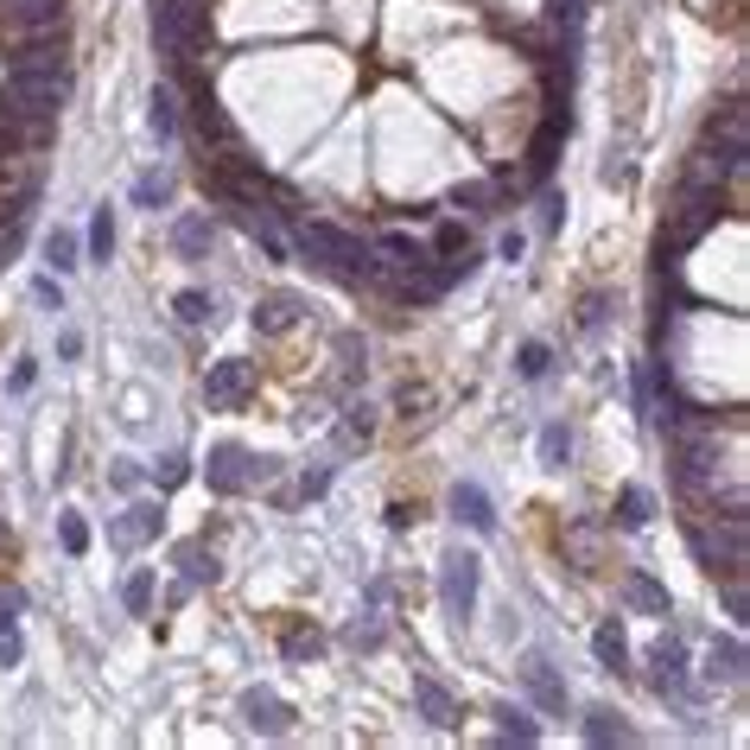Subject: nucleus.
<instances>
[{
  "label": "nucleus",
  "instance_id": "obj_39",
  "mask_svg": "<svg viewBox=\"0 0 750 750\" xmlns=\"http://www.w3.org/2000/svg\"><path fill=\"white\" fill-rule=\"evenodd\" d=\"M547 20H553L560 32H572L579 20H585V0H553V7H547Z\"/></svg>",
  "mask_w": 750,
  "mask_h": 750
},
{
  "label": "nucleus",
  "instance_id": "obj_14",
  "mask_svg": "<svg viewBox=\"0 0 750 750\" xmlns=\"http://www.w3.org/2000/svg\"><path fill=\"white\" fill-rule=\"evenodd\" d=\"M414 706H420V719L440 725V731H452V725H458V699L445 694L433 674H414Z\"/></svg>",
  "mask_w": 750,
  "mask_h": 750
},
{
  "label": "nucleus",
  "instance_id": "obj_44",
  "mask_svg": "<svg viewBox=\"0 0 750 750\" xmlns=\"http://www.w3.org/2000/svg\"><path fill=\"white\" fill-rule=\"evenodd\" d=\"M725 611L744 623V585H738V579H725Z\"/></svg>",
  "mask_w": 750,
  "mask_h": 750
},
{
  "label": "nucleus",
  "instance_id": "obj_8",
  "mask_svg": "<svg viewBox=\"0 0 750 750\" xmlns=\"http://www.w3.org/2000/svg\"><path fill=\"white\" fill-rule=\"evenodd\" d=\"M249 394H255V362H242V357L210 362V376H204V401H210V408H242Z\"/></svg>",
  "mask_w": 750,
  "mask_h": 750
},
{
  "label": "nucleus",
  "instance_id": "obj_25",
  "mask_svg": "<svg viewBox=\"0 0 750 750\" xmlns=\"http://www.w3.org/2000/svg\"><path fill=\"white\" fill-rule=\"evenodd\" d=\"M490 719H496V731H503V738H516V744H541V725L528 719L521 706H496Z\"/></svg>",
  "mask_w": 750,
  "mask_h": 750
},
{
  "label": "nucleus",
  "instance_id": "obj_31",
  "mask_svg": "<svg viewBox=\"0 0 750 750\" xmlns=\"http://www.w3.org/2000/svg\"><path fill=\"white\" fill-rule=\"evenodd\" d=\"M134 204L140 210L172 204V179H166V172H140V179H134Z\"/></svg>",
  "mask_w": 750,
  "mask_h": 750
},
{
  "label": "nucleus",
  "instance_id": "obj_29",
  "mask_svg": "<svg viewBox=\"0 0 750 750\" xmlns=\"http://www.w3.org/2000/svg\"><path fill=\"white\" fill-rule=\"evenodd\" d=\"M122 604H128V617H147V611H154V572H147V567L128 572V585H122Z\"/></svg>",
  "mask_w": 750,
  "mask_h": 750
},
{
  "label": "nucleus",
  "instance_id": "obj_35",
  "mask_svg": "<svg viewBox=\"0 0 750 750\" xmlns=\"http://www.w3.org/2000/svg\"><path fill=\"white\" fill-rule=\"evenodd\" d=\"M516 369H521V382H541L547 369H553V350H547V344H521Z\"/></svg>",
  "mask_w": 750,
  "mask_h": 750
},
{
  "label": "nucleus",
  "instance_id": "obj_47",
  "mask_svg": "<svg viewBox=\"0 0 750 750\" xmlns=\"http://www.w3.org/2000/svg\"><path fill=\"white\" fill-rule=\"evenodd\" d=\"M299 490H306V496H325V490H331V471H306V484H299Z\"/></svg>",
  "mask_w": 750,
  "mask_h": 750
},
{
  "label": "nucleus",
  "instance_id": "obj_32",
  "mask_svg": "<svg viewBox=\"0 0 750 750\" xmlns=\"http://www.w3.org/2000/svg\"><path fill=\"white\" fill-rule=\"evenodd\" d=\"M567 458H572V433L553 420V426L541 433V465H547V471H567Z\"/></svg>",
  "mask_w": 750,
  "mask_h": 750
},
{
  "label": "nucleus",
  "instance_id": "obj_15",
  "mask_svg": "<svg viewBox=\"0 0 750 750\" xmlns=\"http://www.w3.org/2000/svg\"><path fill=\"white\" fill-rule=\"evenodd\" d=\"M706 680H719V687H738V680H744V643H738V636H712V648H706Z\"/></svg>",
  "mask_w": 750,
  "mask_h": 750
},
{
  "label": "nucleus",
  "instance_id": "obj_11",
  "mask_svg": "<svg viewBox=\"0 0 750 750\" xmlns=\"http://www.w3.org/2000/svg\"><path fill=\"white\" fill-rule=\"evenodd\" d=\"M648 680H655V694H687V648H680V636H662V643L648 648Z\"/></svg>",
  "mask_w": 750,
  "mask_h": 750
},
{
  "label": "nucleus",
  "instance_id": "obj_30",
  "mask_svg": "<svg viewBox=\"0 0 750 750\" xmlns=\"http://www.w3.org/2000/svg\"><path fill=\"white\" fill-rule=\"evenodd\" d=\"M281 655H286V662H318V655H325V636H318V630H306V623H299V630H286Z\"/></svg>",
  "mask_w": 750,
  "mask_h": 750
},
{
  "label": "nucleus",
  "instance_id": "obj_19",
  "mask_svg": "<svg viewBox=\"0 0 750 750\" xmlns=\"http://www.w3.org/2000/svg\"><path fill=\"white\" fill-rule=\"evenodd\" d=\"M64 20V0H7V27L32 32V27H57Z\"/></svg>",
  "mask_w": 750,
  "mask_h": 750
},
{
  "label": "nucleus",
  "instance_id": "obj_21",
  "mask_svg": "<svg viewBox=\"0 0 750 750\" xmlns=\"http://www.w3.org/2000/svg\"><path fill=\"white\" fill-rule=\"evenodd\" d=\"M592 655H598L611 674H623V662H630V643H623V623H617V617H604V623L592 630Z\"/></svg>",
  "mask_w": 750,
  "mask_h": 750
},
{
  "label": "nucleus",
  "instance_id": "obj_40",
  "mask_svg": "<svg viewBox=\"0 0 750 750\" xmlns=\"http://www.w3.org/2000/svg\"><path fill=\"white\" fill-rule=\"evenodd\" d=\"M20 655H27L20 630H13V623H0V668H20Z\"/></svg>",
  "mask_w": 750,
  "mask_h": 750
},
{
  "label": "nucleus",
  "instance_id": "obj_26",
  "mask_svg": "<svg viewBox=\"0 0 750 750\" xmlns=\"http://www.w3.org/2000/svg\"><path fill=\"white\" fill-rule=\"evenodd\" d=\"M648 516H655V496H648L643 484H630V490L617 496V528H648Z\"/></svg>",
  "mask_w": 750,
  "mask_h": 750
},
{
  "label": "nucleus",
  "instance_id": "obj_16",
  "mask_svg": "<svg viewBox=\"0 0 750 750\" xmlns=\"http://www.w3.org/2000/svg\"><path fill=\"white\" fill-rule=\"evenodd\" d=\"M210 242H216V223H210L204 210H191V216H179V223H172V255L198 261V255H210Z\"/></svg>",
  "mask_w": 750,
  "mask_h": 750
},
{
  "label": "nucleus",
  "instance_id": "obj_45",
  "mask_svg": "<svg viewBox=\"0 0 750 750\" xmlns=\"http://www.w3.org/2000/svg\"><path fill=\"white\" fill-rule=\"evenodd\" d=\"M350 643H357V648H376V643H382V623H357V630H350Z\"/></svg>",
  "mask_w": 750,
  "mask_h": 750
},
{
  "label": "nucleus",
  "instance_id": "obj_17",
  "mask_svg": "<svg viewBox=\"0 0 750 750\" xmlns=\"http://www.w3.org/2000/svg\"><path fill=\"white\" fill-rule=\"evenodd\" d=\"M452 516L465 521V528H477V535H496V503L477 484H458L452 490Z\"/></svg>",
  "mask_w": 750,
  "mask_h": 750
},
{
  "label": "nucleus",
  "instance_id": "obj_38",
  "mask_svg": "<svg viewBox=\"0 0 750 750\" xmlns=\"http://www.w3.org/2000/svg\"><path fill=\"white\" fill-rule=\"evenodd\" d=\"M154 477H159V490H179L184 477H191V458H179V452H172V458H159V465H154Z\"/></svg>",
  "mask_w": 750,
  "mask_h": 750
},
{
  "label": "nucleus",
  "instance_id": "obj_2",
  "mask_svg": "<svg viewBox=\"0 0 750 750\" xmlns=\"http://www.w3.org/2000/svg\"><path fill=\"white\" fill-rule=\"evenodd\" d=\"M204 39H210V7L204 0H159L154 7V45L172 64H198V52H204Z\"/></svg>",
  "mask_w": 750,
  "mask_h": 750
},
{
  "label": "nucleus",
  "instance_id": "obj_13",
  "mask_svg": "<svg viewBox=\"0 0 750 750\" xmlns=\"http://www.w3.org/2000/svg\"><path fill=\"white\" fill-rule=\"evenodd\" d=\"M299 318H306V299H299V293H267V299L255 306V331L281 337V331H293Z\"/></svg>",
  "mask_w": 750,
  "mask_h": 750
},
{
  "label": "nucleus",
  "instance_id": "obj_20",
  "mask_svg": "<svg viewBox=\"0 0 750 750\" xmlns=\"http://www.w3.org/2000/svg\"><path fill=\"white\" fill-rule=\"evenodd\" d=\"M623 604L643 611V617H668V592H662L648 572H630V579H623Z\"/></svg>",
  "mask_w": 750,
  "mask_h": 750
},
{
  "label": "nucleus",
  "instance_id": "obj_9",
  "mask_svg": "<svg viewBox=\"0 0 750 750\" xmlns=\"http://www.w3.org/2000/svg\"><path fill=\"white\" fill-rule=\"evenodd\" d=\"M242 725L261 731V738H286V731H293V706H286L281 694H267V687H249V694H242Z\"/></svg>",
  "mask_w": 750,
  "mask_h": 750
},
{
  "label": "nucleus",
  "instance_id": "obj_46",
  "mask_svg": "<svg viewBox=\"0 0 750 750\" xmlns=\"http://www.w3.org/2000/svg\"><path fill=\"white\" fill-rule=\"evenodd\" d=\"M57 357H64V362L83 357V331H57Z\"/></svg>",
  "mask_w": 750,
  "mask_h": 750
},
{
  "label": "nucleus",
  "instance_id": "obj_37",
  "mask_svg": "<svg viewBox=\"0 0 750 750\" xmlns=\"http://www.w3.org/2000/svg\"><path fill=\"white\" fill-rule=\"evenodd\" d=\"M57 541H64V553H89V528H83V516H57Z\"/></svg>",
  "mask_w": 750,
  "mask_h": 750
},
{
  "label": "nucleus",
  "instance_id": "obj_36",
  "mask_svg": "<svg viewBox=\"0 0 750 750\" xmlns=\"http://www.w3.org/2000/svg\"><path fill=\"white\" fill-rule=\"evenodd\" d=\"M172 311H179L184 325H204V318H210V293H198V286H184L179 299H172Z\"/></svg>",
  "mask_w": 750,
  "mask_h": 750
},
{
  "label": "nucleus",
  "instance_id": "obj_48",
  "mask_svg": "<svg viewBox=\"0 0 750 750\" xmlns=\"http://www.w3.org/2000/svg\"><path fill=\"white\" fill-rule=\"evenodd\" d=\"M579 325H585V331H598V325H604V299H585V311H579Z\"/></svg>",
  "mask_w": 750,
  "mask_h": 750
},
{
  "label": "nucleus",
  "instance_id": "obj_24",
  "mask_svg": "<svg viewBox=\"0 0 750 750\" xmlns=\"http://www.w3.org/2000/svg\"><path fill=\"white\" fill-rule=\"evenodd\" d=\"M528 694L541 699L547 712H567V687H560V674L547 668V662H535V668H528Z\"/></svg>",
  "mask_w": 750,
  "mask_h": 750
},
{
  "label": "nucleus",
  "instance_id": "obj_33",
  "mask_svg": "<svg viewBox=\"0 0 750 750\" xmlns=\"http://www.w3.org/2000/svg\"><path fill=\"white\" fill-rule=\"evenodd\" d=\"M115 255V216H108V204L89 216V261H108Z\"/></svg>",
  "mask_w": 750,
  "mask_h": 750
},
{
  "label": "nucleus",
  "instance_id": "obj_50",
  "mask_svg": "<svg viewBox=\"0 0 750 750\" xmlns=\"http://www.w3.org/2000/svg\"><path fill=\"white\" fill-rule=\"evenodd\" d=\"M108 477H115V490H134V484H140V471H134V465H115Z\"/></svg>",
  "mask_w": 750,
  "mask_h": 750
},
{
  "label": "nucleus",
  "instance_id": "obj_43",
  "mask_svg": "<svg viewBox=\"0 0 750 750\" xmlns=\"http://www.w3.org/2000/svg\"><path fill=\"white\" fill-rule=\"evenodd\" d=\"M32 299H39V306H57V311H64V293H57V281H32Z\"/></svg>",
  "mask_w": 750,
  "mask_h": 750
},
{
  "label": "nucleus",
  "instance_id": "obj_12",
  "mask_svg": "<svg viewBox=\"0 0 750 750\" xmlns=\"http://www.w3.org/2000/svg\"><path fill=\"white\" fill-rule=\"evenodd\" d=\"M159 528H166L159 503H134L128 516L108 521V541H115V547H147V541H159Z\"/></svg>",
  "mask_w": 750,
  "mask_h": 750
},
{
  "label": "nucleus",
  "instance_id": "obj_49",
  "mask_svg": "<svg viewBox=\"0 0 750 750\" xmlns=\"http://www.w3.org/2000/svg\"><path fill=\"white\" fill-rule=\"evenodd\" d=\"M20 604H27L20 592H0V623H13V617H20Z\"/></svg>",
  "mask_w": 750,
  "mask_h": 750
},
{
  "label": "nucleus",
  "instance_id": "obj_4",
  "mask_svg": "<svg viewBox=\"0 0 750 750\" xmlns=\"http://www.w3.org/2000/svg\"><path fill=\"white\" fill-rule=\"evenodd\" d=\"M687 547L712 579H744V516L725 509V521H687Z\"/></svg>",
  "mask_w": 750,
  "mask_h": 750
},
{
  "label": "nucleus",
  "instance_id": "obj_42",
  "mask_svg": "<svg viewBox=\"0 0 750 750\" xmlns=\"http://www.w3.org/2000/svg\"><path fill=\"white\" fill-rule=\"evenodd\" d=\"M344 440H369V408H350V420H344Z\"/></svg>",
  "mask_w": 750,
  "mask_h": 750
},
{
  "label": "nucleus",
  "instance_id": "obj_18",
  "mask_svg": "<svg viewBox=\"0 0 750 750\" xmlns=\"http://www.w3.org/2000/svg\"><path fill=\"white\" fill-rule=\"evenodd\" d=\"M376 255H382V267H408V274H414V267H433V255L420 249L414 235H401V230L376 235Z\"/></svg>",
  "mask_w": 750,
  "mask_h": 750
},
{
  "label": "nucleus",
  "instance_id": "obj_34",
  "mask_svg": "<svg viewBox=\"0 0 750 750\" xmlns=\"http://www.w3.org/2000/svg\"><path fill=\"white\" fill-rule=\"evenodd\" d=\"M45 261H52L57 274H71V267H77V235H71V230H52V235H45Z\"/></svg>",
  "mask_w": 750,
  "mask_h": 750
},
{
  "label": "nucleus",
  "instance_id": "obj_1",
  "mask_svg": "<svg viewBox=\"0 0 750 750\" xmlns=\"http://www.w3.org/2000/svg\"><path fill=\"white\" fill-rule=\"evenodd\" d=\"M293 242H299V255H311L318 267H331V274H344V281H389V267H382V255H376V242L337 230V223H299Z\"/></svg>",
  "mask_w": 750,
  "mask_h": 750
},
{
  "label": "nucleus",
  "instance_id": "obj_5",
  "mask_svg": "<svg viewBox=\"0 0 750 750\" xmlns=\"http://www.w3.org/2000/svg\"><path fill=\"white\" fill-rule=\"evenodd\" d=\"M719 216H725V191H719V184H687V210L674 216V242H668V255H687V249H694V242H699L706 230H712Z\"/></svg>",
  "mask_w": 750,
  "mask_h": 750
},
{
  "label": "nucleus",
  "instance_id": "obj_22",
  "mask_svg": "<svg viewBox=\"0 0 750 750\" xmlns=\"http://www.w3.org/2000/svg\"><path fill=\"white\" fill-rule=\"evenodd\" d=\"M147 122H154L159 140L179 134V89H172V83H154V108H147Z\"/></svg>",
  "mask_w": 750,
  "mask_h": 750
},
{
  "label": "nucleus",
  "instance_id": "obj_3",
  "mask_svg": "<svg viewBox=\"0 0 750 750\" xmlns=\"http://www.w3.org/2000/svg\"><path fill=\"white\" fill-rule=\"evenodd\" d=\"M64 71H7L0 83V115H13V122H57V108H64Z\"/></svg>",
  "mask_w": 750,
  "mask_h": 750
},
{
  "label": "nucleus",
  "instance_id": "obj_28",
  "mask_svg": "<svg viewBox=\"0 0 750 750\" xmlns=\"http://www.w3.org/2000/svg\"><path fill=\"white\" fill-rule=\"evenodd\" d=\"M585 738H592V744H636V731H630L617 712H592V719H585Z\"/></svg>",
  "mask_w": 750,
  "mask_h": 750
},
{
  "label": "nucleus",
  "instance_id": "obj_27",
  "mask_svg": "<svg viewBox=\"0 0 750 750\" xmlns=\"http://www.w3.org/2000/svg\"><path fill=\"white\" fill-rule=\"evenodd\" d=\"M179 567H184V585H210L216 579V553H204V541H184Z\"/></svg>",
  "mask_w": 750,
  "mask_h": 750
},
{
  "label": "nucleus",
  "instance_id": "obj_7",
  "mask_svg": "<svg viewBox=\"0 0 750 750\" xmlns=\"http://www.w3.org/2000/svg\"><path fill=\"white\" fill-rule=\"evenodd\" d=\"M204 477H210V490H216V496H235V490H249L255 477H267V465H255V458H249V445L223 440V445H210Z\"/></svg>",
  "mask_w": 750,
  "mask_h": 750
},
{
  "label": "nucleus",
  "instance_id": "obj_41",
  "mask_svg": "<svg viewBox=\"0 0 750 750\" xmlns=\"http://www.w3.org/2000/svg\"><path fill=\"white\" fill-rule=\"evenodd\" d=\"M433 249H440V255H458V249H465V230H458V223H440Z\"/></svg>",
  "mask_w": 750,
  "mask_h": 750
},
{
  "label": "nucleus",
  "instance_id": "obj_23",
  "mask_svg": "<svg viewBox=\"0 0 750 750\" xmlns=\"http://www.w3.org/2000/svg\"><path fill=\"white\" fill-rule=\"evenodd\" d=\"M452 204L471 210V216H496V204H503V184H484V179H471L452 191Z\"/></svg>",
  "mask_w": 750,
  "mask_h": 750
},
{
  "label": "nucleus",
  "instance_id": "obj_10",
  "mask_svg": "<svg viewBox=\"0 0 750 750\" xmlns=\"http://www.w3.org/2000/svg\"><path fill=\"white\" fill-rule=\"evenodd\" d=\"M191 128H198V140H204V147H216V154H230V147H242V134H235V122L223 115V103H216L210 89H198V96H191Z\"/></svg>",
  "mask_w": 750,
  "mask_h": 750
},
{
  "label": "nucleus",
  "instance_id": "obj_6",
  "mask_svg": "<svg viewBox=\"0 0 750 750\" xmlns=\"http://www.w3.org/2000/svg\"><path fill=\"white\" fill-rule=\"evenodd\" d=\"M440 604L452 623H471V611H477V553H445L440 560Z\"/></svg>",
  "mask_w": 750,
  "mask_h": 750
}]
</instances>
